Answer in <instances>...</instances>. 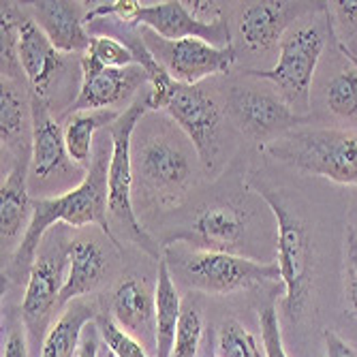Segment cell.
<instances>
[{
    "label": "cell",
    "instance_id": "obj_2",
    "mask_svg": "<svg viewBox=\"0 0 357 357\" xmlns=\"http://www.w3.org/2000/svg\"><path fill=\"white\" fill-rule=\"evenodd\" d=\"M266 152L296 172L357 186V131L353 128H296L270 142Z\"/></svg>",
    "mask_w": 357,
    "mask_h": 357
},
{
    "label": "cell",
    "instance_id": "obj_13",
    "mask_svg": "<svg viewBox=\"0 0 357 357\" xmlns=\"http://www.w3.org/2000/svg\"><path fill=\"white\" fill-rule=\"evenodd\" d=\"M79 67L82 86L69 109L64 112V118L75 112L118 107L135 96L144 86H148V75L139 64H133L128 69H105L90 54H84L79 58Z\"/></svg>",
    "mask_w": 357,
    "mask_h": 357
},
{
    "label": "cell",
    "instance_id": "obj_16",
    "mask_svg": "<svg viewBox=\"0 0 357 357\" xmlns=\"http://www.w3.org/2000/svg\"><path fill=\"white\" fill-rule=\"evenodd\" d=\"M17 60L24 77L30 84V92H35L45 99V92L62 73L64 56L52 45L41 26L28 13L22 11L20 28H17Z\"/></svg>",
    "mask_w": 357,
    "mask_h": 357
},
{
    "label": "cell",
    "instance_id": "obj_33",
    "mask_svg": "<svg viewBox=\"0 0 357 357\" xmlns=\"http://www.w3.org/2000/svg\"><path fill=\"white\" fill-rule=\"evenodd\" d=\"M259 328H261V342H264L266 357H289L282 344L280 321L274 306H268L259 312Z\"/></svg>",
    "mask_w": 357,
    "mask_h": 357
},
{
    "label": "cell",
    "instance_id": "obj_27",
    "mask_svg": "<svg viewBox=\"0 0 357 357\" xmlns=\"http://www.w3.org/2000/svg\"><path fill=\"white\" fill-rule=\"evenodd\" d=\"M326 105L336 118L357 116V67L349 64L338 71L326 88Z\"/></svg>",
    "mask_w": 357,
    "mask_h": 357
},
{
    "label": "cell",
    "instance_id": "obj_7",
    "mask_svg": "<svg viewBox=\"0 0 357 357\" xmlns=\"http://www.w3.org/2000/svg\"><path fill=\"white\" fill-rule=\"evenodd\" d=\"M165 259L172 274H180L190 289L214 296L236 294L280 280L278 264H261L236 252L192 248L188 252H176V257L169 252Z\"/></svg>",
    "mask_w": 357,
    "mask_h": 357
},
{
    "label": "cell",
    "instance_id": "obj_17",
    "mask_svg": "<svg viewBox=\"0 0 357 357\" xmlns=\"http://www.w3.org/2000/svg\"><path fill=\"white\" fill-rule=\"evenodd\" d=\"M32 13L41 30L47 35L52 45L62 54H86L92 43V35L86 26V13L82 3H67V0H43L30 3Z\"/></svg>",
    "mask_w": 357,
    "mask_h": 357
},
{
    "label": "cell",
    "instance_id": "obj_28",
    "mask_svg": "<svg viewBox=\"0 0 357 357\" xmlns=\"http://www.w3.org/2000/svg\"><path fill=\"white\" fill-rule=\"evenodd\" d=\"M214 351L216 357H261L252 334L242 328L238 321L222 323Z\"/></svg>",
    "mask_w": 357,
    "mask_h": 357
},
{
    "label": "cell",
    "instance_id": "obj_37",
    "mask_svg": "<svg viewBox=\"0 0 357 357\" xmlns=\"http://www.w3.org/2000/svg\"><path fill=\"white\" fill-rule=\"evenodd\" d=\"M336 45H338V52H340V54H342V56L353 64V67H357V54H355V52H351L347 45H342V43H338V41H336Z\"/></svg>",
    "mask_w": 357,
    "mask_h": 357
},
{
    "label": "cell",
    "instance_id": "obj_30",
    "mask_svg": "<svg viewBox=\"0 0 357 357\" xmlns=\"http://www.w3.org/2000/svg\"><path fill=\"white\" fill-rule=\"evenodd\" d=\"M96 326H99L103 344L116 357H150L148 349L137 338H133L131 334H126L122 328H118L112 317L99 314V319H96Z\"/></svg>",
    "mask_w": 357,
    "mask_h": 357
},
{
    "label": "cell",
    "instance_id": "obj_35",
    "mask_svg": "<svg viewBox=\"0 0 357 357\" xmlns=\"http://www.w3.org/2000/svg\"><path fill=\"white\" fill-rule=\"evenodd\" d=\"M99 336H101L99 326H96V321H92L90 326H86V330H84L77 357H99V351H101V338Z\"/></svg>",
    "mask_w": 357,
    "mask_h": 357
},
{
    "label": "cell",
    "instance_id": "obj_20",
    "mask_svg": "<svg viewBox=\"0 0 357 357\" xmlns=\"http://www.w3.org/2000/svg\"><path fill=\"white\" fill-rule=\"evenodd\" d=\"M30 156L26 152L15 158V165L0 186V238L3 250L11 248L20 238L22 229L26 234L32 218V197H30Z\"/></svg>",
    "mask_w": 357,
    "mask_h": 357
},
{
    "label": "cell",
    "instance_id": "obj_14",
    "mask_svg": "<svg viewBox=\"0 0 357 357\" xmlns=\"http://www.w3.org/2000/svg\"><path fill=\"white\" fill-rule=\"evenodd\" d=\"M133 28L152 30L154 35L167 41L180 39H202L216 47H229L231 30L227 24V17L220 15L218 20L204 22L197 15H192L188 7L180 0H165V3L144 5L133 22Z\"/></svg>",
    "mask_w": 357,
    "mask_h": 357
},
{
    "label": "cell",
    "instance_id": "obj_1",
    "mask_svg": "<svg viewBox=\"0 0 357 357\" xmlns=\"http://www.w3.org/2000/svg\"><path fill=\"white\" fill-rule=\"evenodd\" d=\"M109 158H112V137L105 128V131H101L99 144L94 148L92 165L77 186L64 190L62 195H54V197H32L30 225L26 234L22 236V242L17 244L13 259H11L9 274L13 278L30 272L43 238L56 225H67V227H75V229L86 225H96L107 236L112 246L118 252H122L120 240L114 236L109 220H107L109 216V210H107Z\"/></svg>",
    "mask_w": 357,
    "mask_h": 357
},
{
    "label": "cell",
    "instance_id": "obj_24",
    "mask_svg": "<svg viewBox=\"0 0 357 357\" xmlns=\"http://www.w3.org/2000/svg\"><path fill=\"white\" fill-rule=\"evenodd\" d=\"M120 109H92V112H75L64 118V142L71 160L84 172L90 169L94 160V137L99 131L109 128L118 118Z\"/></svg>",
    "mask_w": 357,
    "mask_h": 357
},
{
    "label": "cell",
    "instance_id": "obj_22",
    "mask_svg": "<svg viewBox=\"0 0 357 357\" xmlns=\"http://www.w3.org/2000/svg\"><path fill=\"white\" fill-rule=\"evenodd\" d=\"M99 319L94 304L88 300H75L52 323L43 340L41 357H77L86 326Z\"/></svg>",
    "mask_w": 357,
    "mask_h": 357
},
{
    "label": "cell",
    "instance_id": "obj_9",
    "mask_svg": "<svg viewBox=\"0 0 357 357\" xmlns=\"http://www.w3.org/2000/svg\"><path fill=\"white\" fill-rule=\"evenodd\" d=\"M142 39L150 54L163 64V69L186 86H197L202 79L227 73L236 62V47H216L202 39L167 41L154 35L152 30L139 28Z\"/></svg>",
    "mask_w": 357,
    "mask_h": 357
},
{
    "label": "cell",
    "instance_id": "obj_12",
    "mask_svg": "<svg viewBox=\"0 0 357 357\" xmlns=\"http://www.w3.org/2000/svg\"><path fill=\"white\" fill-rule=\"evenodd\" d=\"M71 172L79 174L84 169L69 156L64 128L52 116L50 101L30 92V188L52 184L56 178L67 180Z\"/></svg>",
    "mask_w": 357,
    "mask_h": 357
},
{
    "label": "cell",
    "instance_id": "obj_3",
    "mask_svg": "<svg viewBox=\"0 0 357 357\" xmlns=\"http://www.w3.org/2000/svg\"><path fill=\"white\" fill-rule=\"evenodd\" d=\"M73 240L69 227H54L43 238L35 264L28 272V282L22 298V323L28 332L32 357H41L43 340L52 328V317L58 310L64 282L69 272Z\"/></svg>",
    "mask_w": 357,
    "mask_h": 357
},
{
    "label": "cell",
    "instance_id": "obj_15",
    "mask_svg": "<svg viewBox=\"0 0 357 357\" xmlns=\"http://www.w3.org/2000/svg\"><path fill=\"white\" fill-rule=\"evenodd\" d=\"M246 236V212L234 202H214L195 214L188 231L174 234L165 246L186 242L202 250L236 252Z\"/></svg>",
    "mask_w": 357,
    "mask_h": 357
},
{
    "label": "cell",
    "instance_id": "obj_31",
    "mask_svg": "<svg viewBox=\"0 0 357 357\" xmlns=\"http://www.w3.org/2000/svg\"><path fill=\"white\" fill-rule=\"evenodd\" d=\"M342 296L347 312L357 319V231L353 225L344 231L342 248Z\"/></svg>",
    "mask_w": 357,
    "mask_h": 357
},
{
    "label": "cell",
    "instance_id": "obj_21",
    "mask_svg": "<svg viewBox=\"0 0 357 357\" xmlns=\"http://www.w3.org/2000/svg\"><path fill=\"white\" fill-rule=\"evenodd\" d=\"M105 272H107V261L101 246L90 240H75L71 246L67 282H64L58 308L64 310L71 302L92 294L103 282Z\"/></svg>",
    "mask_w": 357,
    "mask_h": 357
},
{
    "label": "cell",
    "instance_id": "obj_19",
    "mask_svg": "<svg viewBox=\"0 0 357 357\" xmlns=\"http://www.w3.org/2000/svg\"><path fill=\"white\" fill-rule=\"evenodd\" d=\"M308 7L304 3H248L238 20L242 43L248 50H270L280 45L284 32L291 28V20L304 15Z\"/></svg>",
    "mask_w": 357,
    "mask_h": 357
},
{
    "label": "cell",
    "instance_id": "obj_11",
    "mask_svg": "<svg viewBox=\"0 0 357 357\" xmlns=\"http://www.w3.org/2000/svg\"><path fill=\"white\" fill-rule=\"evenodd\" d=\"M227 114L244 135L266 144L296 131L298 124L306 120V116L291 109L278 92L248 86H234L229 90Z\"/></svg>",
    "mask_w": 357,
    "mask_h": 357
},
{
    "label": "cell",
    "instance_id": "obj_23",
    "mask_svg": "<svg viewBox=\"0 0 357 357\" xmlns=\"http://www.w3.org/2000/svg\"><path fill=\"white\" fill-rule=\"evenodd\" d=\"M154 302H156V351H154V357H172L184 302L180 298V291L176 287L172 268L165 257L158 261Z\"/></svg>",
    "mask_w": 357,
    "mask_h": 357
},
{
    "label": "cell",
    "instance_id": "obj_39",
    "mask_svg": "<svg viewBox=\"0 0 357 357\" xmlns=\"http://www.w3.org/2000/svg\"><path fill=\"white\" fill-rule=\"evenodd\" d=\"M353 229H355V231H357V220H355V225H353Z\"/></svg>",
    "mask_w": 357,
    "mask_h": 357
},
{
    "label": "cell",
    "instance_id": "obj_26",
    "mask_svg": "<svg viewBox=\"0 0 357 357\" xmlns=\"http://www.w3.org/2000/svg\"><path fill=\"white\" fill-rule=\"evenodd\" d=\"M28 116L30 107H26L17 88L11 84V79H3V94H0V137H3V148L17 144L20 135L24 137Z\"/></svg>",
    "mask_w": 357,
    "mask_h": 357
},
{
    "label": "cell",
    "instance_id": "obj_5",
    "mask_svg": "<svg viewBox=\"0 0 357 357\" xmlns=\"http://www.w3.org/2000/svg\"><path fill=\"white\" fill-rule=\"evenodd\" d=\"M276 218V264L284 282L282 312L289 321H298L312 296L314 287V248L306 220L291 210L278 192L259 188Z\"/></svg>",
    "mask_w": 357,
    "mask_h": 357
},
{
    "label": "cell",
    "instance_id": "obj_34",
    "mask_svg": "<svg viewBox=\"0 0 357 357\" xmlns=\"http://www.w3.org/2000/svg\"><path fill=\"white\" fill-rule=\"evenodd\" d=\"M3 357H32L30 353V342H28V332L24 323H15V326L7 332L5 347H3Z\"/></svg>",
    "mask_w": 357,
    "mask_h": 357
},
{
    "label": "cell",
    "instance_id": "obj_38",
    "mask_svg": "<svg viewBox=\"0 0 357 357\" xmlns=\"http://www.w3.org/2000/svg\"><path fill=\"white\" fill-rule=\"evenodd\" d=\"M99 357H116V355H114V353H112V351H109V349H107V347H105L103 342H101V351H99Z\"/></svg>",
    "mask_w": 357,
    "mask_h": 357
},
{
    "label": "cell",
    "instance_id": "obj_4",
    "mask_svg": "<svg viewBox=\"0 0 357 357\" xmlns=\"http://www.w3.org/2000/svg\"><path fill=\"white\" fill-rule=\"evenodd\" d=\"M148 109L150 107L146 94L137 96L107 128L112 137V158L107 172V210L128 240L139 246L146 255L160 261L163 257L158 252V242L144 229L133 206V133Z\"/></svg>",
    "mask_w": 357,
    "mask_h": 357
},
{
    "label": "cell",
    "instance_id": "obj_29",
    "mask_svg": "<svg viewBox=\"0 0 357 357\" xmlns=\"http://www.w3.org/2000/svg\"><path fill=\"white\" fill-rule=\"evenodd\" d=\"M86 54H90L105 69H128L137 64L131 47L122 43L120 39L107 35H92V43Z\"/></svg>",
    "mask_w": 357,
    "mask_h": 357
},
{
    "label": "cell",
    "instance_id": "obj_18",
    "mask_svg": "<svg viewBox=\"0 0 357 357\" xmlns=\"http://www.w3.org/2000/svg\"><path fill=\"white\" fill-rule=\"evenodd\" d=\"M109 312L118 328L156 351V302L144 280L126 276L114 291Z\"/></svg>",
    "mask_w": 357,
    "mask_h": 357
},
{
    "label": "cell",
    "instance_id": "obj_36",
    "mask_svg": "<svg viewBox=\"0 0 357 357\" xmlns=\"http://www.w3.org/2000/svg\"><path fill=\"white\" fill-rule=\"evenodd\" d=\"M323 338H326V353H328V357H357V351L344 338H340L338 334L328 330L326 334H323Z\"/></svg>",
    "mask_w": 357,
    "mask_h": 357
},
{
    "label": "cell",
    "instance_id": "obj_25",
    "mask_svg": "<svg viewBox=\"0 0 357 357\" xmlns=\"http://www.w3.org/2000/svg\"><path fill=\"white\" fill-rule=\"evenodd\" d=\"M206 342H208V334L204 326L202 308L197 306V302L186 300L182 304V317L178 323L172 357H202Z\"/></svg>",
    "mask_w": 357,
    "mask_h": 357
},
{
    "label": "cell",
    "instance_id": "obj_6",
    "mask_svg": "<svg viewBox=\"0 0 357 357\" xmlns=\"http://www.w3.org/2000/svg\"><path fill=\"white\" fill-rule=\"evenodd\" d=\"M332 30V17L328 9V24H300L291 26L278 45V62L272 69L244 71L248 77L266 79L274 84L282 101L296 114L304 116L310 107V88L317 64L326 50V32Z\"/></svg>",
    "mask_w": 357,
    "mask_h": 357
},
{
    "label": "cell",
    "instance_id": "obj_10",
    "mask_svg": "<svg viewBox=\"0 0 357 357\" xmlns=\"http://www.w3.org/2000/svg\"><path fill=\"white\" fill-rule=\"evenodd\" d=\"M163 109L186 135V139L197 152L202 165L206 169H212L218 158L222 126V112L212 96L199 86H186L176 82Z\"/></svg>",
    "mask_w": 357,
    "mask_h": 357
},
{
    "label": "cell",
    "instance_id": "obj_8",
    "mask_svg": "<svg viewBox=\"0 0 357 357\" xmlns=\"http://www.w3.org/2000/svg\"><path fill=\"white\" fill-rule=\"evenodd\" d=\"M133 180L156 204L176 206L192 186V156L169 131H152L133 142Z\"/></svg>",
    "mask_w": 357,
    "mask_h": 357
},
{
    "label": "cell",
    "instance_id": "obj_32",
    "mask_svg": "<svg viewBox=\"0 0 357 357\" xmlns=\"http://www.w3.org/2000/svg\"><path fill=\"white\" fill-rule=\"evenodd\" d=\"M332 9L336 20V28L332 24L336 41L351 47V43L357 41V0H336L332 3Z\"/></svg>",
    "mask_w": 357,
    "mask_h": 357
}]
</instances>
